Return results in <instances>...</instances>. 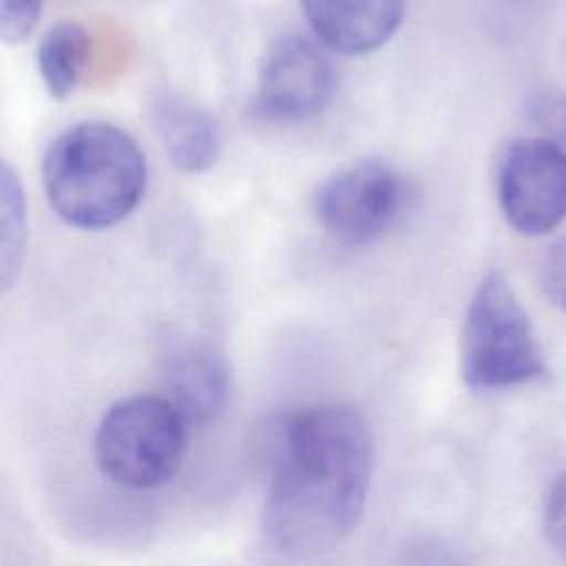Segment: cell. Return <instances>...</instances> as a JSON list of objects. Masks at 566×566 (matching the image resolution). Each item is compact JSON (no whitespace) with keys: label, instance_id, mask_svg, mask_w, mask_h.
<instances>
[{"label":"cell","instance_id":"6da1fadb","mask_svg":"<svg viewBox=\"0 0 566 566\" xmlns=\"http://www.w3.org/2000/svg\"><path fill=\"white\" fill-rule=\"evenodd\" d=\"M371 431L349 405L290 413L276 433L263 535L287 557H314L358 524L371 484Z\"/></svg>","mask_w":566,"mask_h":566},{"label":"cell","instance_id":"7a4b0ae2","mask_svg":"<svg viewBox=\"0 0 566 566\" xmlns=\"http://www.w3.org/2000/svg\"><path fill=\"white\" fill-rule=\"evenodd\" d=\"M148 168L139 144L119 126L82 122L46 148L42 184L55 214L82 230H104L142 201Z\"/></svg>","mask_w":566,"mask_h":566},{"label":"cell","instance_id":"3957f363","mask_svg":"<svg viewBox=\"0 0 566 566\" xmlns=\"http://www.w3.org/2000/svg\"><path fill=\"white\" fill-rule=\"evenodd\" d=\"M190 422L164 394L115 400L99 418L93 449L102 473L126 489H155L181 467Z\"/></svg>","mask_w":566,"mask_h":566},{"label":"cell","instance_id":"277c9868","mask_svg":"<svg viewBox=\"0 0 566 566\" xmlns=\"http://www.w3.org/2000/svg\"><path fill=\"white\" fill-rule=\"evenodd\" d=\"M460 369L473 389H506L546 374L533 325L500 272L486 274L471 296L462 327Z\"/></svg>","mask_w":566,"mask_h":566},{"label":"cell","instance_id":"5b68a950","mask_svg":"<svg viewBox=\"0 0 566 566\" xmlns=\"http://www.w3.org/2000/svg\"><path fill=\"white\" fill-rule=\"evenodd\" d=\"M405 186L394 168L360 161L334 172L314 195V217L340 243L363 245L382 237L400 217Z\"/></svg>","mask_w":566,"mask_h":566},{"label":"cell","instance_id":"8992f818","mask_svg":"<svg viewBox=\"0 0 566 566\" xmlns=\"http://www.w3.org/2000/svg\"><path fill=\"white\" fill-rule=\"evenodd\" d=\"M497 199L517 232H553L566 219V148L546 137L513 142L497 168Z\"/></svg>","mask_w":566,"mask_h":566},{"label":"cell","instance_id":"52a82bcc","mask_svg":"<svg viewBox=\"0 0 566 566\" xmlns=\"http://www.w3.org/2000/svg\"><path fill=\"white\" fill-rule=\"evenodd\" d=\"M336 82V69L323 46L303 35H283L261 60L256 108L274 122H303L327 108Z\"/></svg>","mask_w":566,"mask_h":566},{"label":"cell","instance_id":"ba28073f","mask_svg":"<svg viewBox=\"0 0 566 566\" xmlns=\"http://www.w3.org/2000/svg\"><path fill=\"white\" fill-rule=\"evenodd\" d=\"M164 396L186 416L190 427L214 420L230 394V371L223 356L208 343L177 336L159 358Z\"/></svg>","mask_w":566,"mask_h":566},{"label":"cell","instance_id":"9c48e42d","mask_svg":"<svg viewBox=\"0 0 566 566\" xmlns=\"http://www.w3.org/2000/svg\"><path fill=\"white\" fill-rule=\"evenodd\" d=\"M325 49L363 55L387 44L405 15V0H298Z\"/></svg>","mask_w":566,"mask_h":566},{"label":"cell","instance_id":"30bf717a","mask_svg":"<svg viewBox=\"0 0 566 566\" xmlns=\"http://www.w3.org/2000/svg\"><path fill=\"white\" fill-rule=\"evenodd\" d=\"M153 119L175 168L203 172L214 166L221 153V128L208 108L177 93H159L153 102Z\"/></svg>","mask_w":566,"mask_h":566},{"label":"cell","instance_id":"8fae6325","mask_svg":"<svg viewBox=\"0 0 566 566\" xmlns=\"http://www.w3.org/2000/svg\"><path fill=\"white\" fill-rule=\"evenodd\" d=\"M91 40L82 24L62 20L44 31L38 44V71L51 97L64 99L75 91L86 64Z\"/></svg>","mask_w":566,"mask_h":566},{"label":"cell","instance_id":"7c38bea8","mask_svg":"<svg viewBox=\"0 0 566 566\" xmlns=\"http://www.w3.org/2000/svg\"><path fill=\"white\" fill-rule=\"evenodd\" d=\"M27 199L20 179L9 164H2L0 179V279L9 290L20 272L27 248Z\"/></svg>","mask_w":566,"mask_h":566},{"label":"cell","instance_id":"4fadbf2b","mask_svg":"<svg viewBox=\"0 0 566 566\" xmlns=\"http://www.w3.org/2000/svg\"><path fill=\"white\" fill-rule=\"evenodd\" d=\"M528 117L544 133L542 137L566 148V93L559 88H539L528 97Z\"/></svg>","mask_w":566,"mask_h":566},{"label":"cell","instance_id":"5bb4252c","mask_svg":"<svg viewBox=\"0 0 566 566\" xmlns=\"http://www.w3.org/2000/svg\"><path fill=\"white\" fill-rule=\"evenodd\" d=\"M44 0H2L0 38L4 44H22L40 22Z\"/></svg>","mask_w":566,"mask_h":566},{"label":"cell","instance_id":"9a60e30c","mask_svg":"<svg viewBox=\"0 0 566 566\" xmlns=\"http://www.w3.org/2000/svg\"><path fill=\"white\" fill-rule=\"evenodd\" d=\"M539 281L548 301L566 312V237L555 241L542 261Z\"/></svg>","mask_w":566,"mask_h":566},{"label":"cell","instance_id":"2e32d148","mask_svg":"<svg viewBox=\"0 0 566 566\" xmlns=\"http://www.w3.org/2000/svg\"><path fill=\"white\" fill-rule=\"evenodd\" d=\"M544 533L555 553L566 557V473H562L546 497Z\"/></svg>","mask_w":566,"mask_h":566},{"label":"cell","instance_id":"e0dca14e","mask_svg":"<svg viewBox=\"0 0 566 566\" xmlns=\"http://www.w3.org/2000/svg\"><path fill=\"white\" fill-rule=\"evenodd\" d=\"M400 566H464V562L447 542L418 537L405 548Z\"/></svg>","mask_w":566,"mask_h":566}]
</instances>
